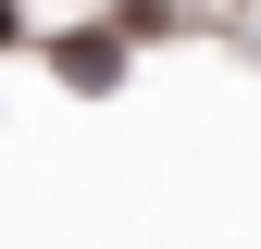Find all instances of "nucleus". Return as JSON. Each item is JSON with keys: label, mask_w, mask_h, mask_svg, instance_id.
<instances>
[{"label": "nucleus", "mask_w": 261, "mask_h": 249, "mask_svg": "<svg viewBox=\"0 0 261 249\" xmlns=\"http://www.w3.org/2000/svg\"><path fill=\"white\" fill-rule=\"evenodd\" d=\"M62 75H75V87H112V38H62Z\"/></svg>", "instance_id": "1"}, {"label": "nucleus", "mask_w": 261, "mask_h": 249, "mask_svg": "<svg viewBox=\"0 0 261 249\" xmlns=\"http://www.w3.org/2000/svg\"><path fill=\"white\" fill-rule=\"evenodd\" d=\"M0 38H13V0H0Z\"/></svg>", "instance_id": "2"}]
</instances>
